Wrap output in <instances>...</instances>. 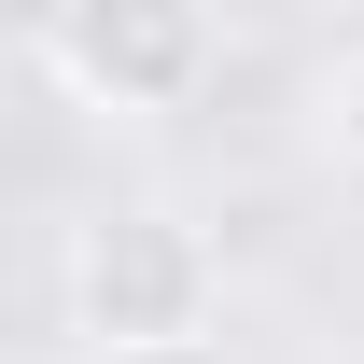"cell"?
<instances>
[{
	"instance_id": "277c9868",
	"label": "cell",
	"mask_w": 364,
	"mask_h": 364,
	"mask_svg": "<svg viewBox=\"0 0 364 364\" xmlns=\"http://www.w3.org/2000/svg\"><path fill=\"white\" fill-rule=\"evenodd\" d=\"M127 364H225V336H182V350H127Z\"/></svg>"
},
{
	"instance_id": "3957f363",
	"label": "cell",
	"mask_w": 364,
	"mask_h": 364,
	"mask_svg": "<svg viewBox=\"0 0 364 364\" xmlns=\"http://www.w3.org/2000/svg\"><path fill=\"white\" fill-rule=\"evenodd\" d=\"M322 140H336V168L364 182V56H336V85H322Z\"/></svg>"
},
{
	"instance_id": "7a4b0ae2",
	"label": "cell",
	"mask_w": 364,
	"mask_h": 364,
	"mask_svg": "<svg viewBox=\"0 0 364 364\" xmlns=\"http://www.w3.org/2000/svg\"><path fill=\"white\" fill-rule=\"evenodd\" d=\"M225 28L196 0H85V14H43L28 28V70H43L70 112H112V127H154L210 85Z\"/></svg>"
},
{
	"instance_id": "6da1fadb",
	"label": "cell",
	"mask_w": 364,
	"mask_h": 364,
	"mask_svg": "<svg viewBox=\"0 0 364 364\" xmlns=\"http://www.w3.org/2000/svg\"><path fill=\"white\" fill-rule=\"evenodd\" d=\"M56 280H70V336H85L98 364L210 336V294H225L210 238L182 225V210H154V196H127V210H85V225H70V267H56Z\"/></svg>"
}]
</instances>
